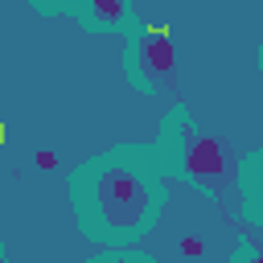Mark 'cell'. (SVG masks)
<instances>
[{"label": "cell", "mask_w": 263, "mask_h": 263, "mask_svg": "<svg viewBox=\"0 0 263 263\" xmlns=\"http://www.w3.org/2000/svg\"><path fill=\"white\" fill-rule=\"evenodd\" d=\"M164 201V181L148 148H123L90 160L74 181V205L90 238L127 242L140 238Z\"/></svg>", "instance_id": "1"}, {"label": "cell", "mask_w": 263, "mask_h": 263, "mask_svg": "<svg viewBox=\"0 0 263 263\" xmlns=\"http://www.w3.org/2000/svg\"><path fill=\"white\" fill-rule=\"evenodd\" d=\"M127 78L144 90L177 95V49L168 25H127Z\"/></svg>", "instance_id": "2"}, {"label": "cell", "mask_w": 263, "mask_h": 263, "mask_svg": "<svg viewBox=\"0 0 263 263\" xmlns=\"http://www.w3.org/2000/svg\"><path fill=\"white\" fill-rule=\"evenodd\" d=\"M164 127H168V140H173V148L164 152V160H173V168H181V173H185L189 181H197V185H222V181L230 177V156H226V148H222L214 136L197 132L185 111H177Z\"/></svg>", "instance_id": "3"}, {"label": "cell", "mask_w": 263, "mask_h": 263, "mask_svg": "<svg viewBox=\"0 0 263 263\" xmlns=\"http://www.w3.org/2000/svg\"><path fill=\"white\" fill-rule=\"evenodd\" d=\"M78 16L90 29H119L127 25V0H74Z\"/></svg>", "instance_id": "4"}, {"label": "cell", "mask_w": 263, "mask_h": 263, "mask_svg": "<svg viewBox=\"0 0 263 263\" xmlns=\"http://www.w3.org/2000/svg\"><path fill=\"white\" fill-rule=\"evenodd\" d=\"M90 263H156V259L140 255V251H115V255H103V259H90Z\"/></svg>", "instance_id": "5"}, {"label": "cell", "mask_w": 263, "mask_h": 263, "mask_svg": "<svg viewBox=\"0 0 263 263\" xmlns=\"http://www.w3.org/2000/svg\"><path fill=\"white\" fill-rule=\"evenodd\" d=\"M37 12H62V8H74V0H29Z\"/></svg>", "instance_id": "6"}, {"label": "cell", "mask_w": 263, "mask_h": 263, "mask_svg": "<svg viewBox=\"0 0 263 263\" xmlns=\"http://www.w3.org/2000/svg\"><path fill=\"white\" fill-rule=\"evenodd\" d=\"M37 168H41V173H53V168H58V152L41 148V152H37Z\"/></svg>", "instance_id": "7"}, {"label": "cell", "mask_w": 263, "mask_h": 263, "mask_svg": "<svg viewBox=\"0 0 263 263\" xmlns=\"http://www.w3.org/2000/svg\"><path fill=\"white\" fill-rule=\"evenodd\" d=\"M201 238H181V255H201Z\"/></svg>", "instance_id": "8"}, {"label": "cell", "mask_w": 263, "mask_h": 263, "mask_svg": "<svg viewBox=\"0 0 263 263\" xmlns=\"http://www.w3.org/2000/svg\"><path fill=\"white\" fill-rule=\"evenodd\" d=\"M238 263H259V255H255V247H247V251L238 255Z\"/></svg>", "instance_id": "9"}, {"label": "cell", "mask_w": 263, "mask_h": 263, "mask_svg": "<svg viewBox=\"0 0 263 263\" xmlns=\"http://www.w3.org/2000/svg\"><path fill=\"white\" fill-rule=\"evenodd\" d=\"M0 140H4V123H0Z\"/></svg>", "instance_id": "10"}, {"label": "cell", "mask_w": 263, "mask_h": 263, "mask_svg": "<svg viewBox=\"0 0 263 263\" xmlns=\"http://www.w3.org/2000/svg\"><path fill=\"white\" fill-rule=\"evenodd\" d=\"M0 263H4V251H0Z\"/></svg>", "instance_id": "11"}]
</instances>
